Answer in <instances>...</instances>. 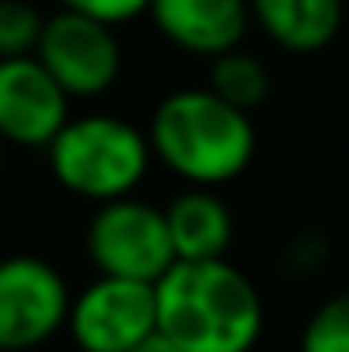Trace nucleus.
Masks as SVG:
<instances>
[{"label":"nucleus","mask_w":349,"mask_h":352,"mask_svg":"<svg viewBox=\"0 0 349 352\" xmlns=\"http://www.w3.org/2000/svg\"><path fill=\"white\" fill-rule=\"evenodd\" d=\"M154 315L180 352H255L267 333L260 285L229 258L173 263L154 281Z\"/></svg>","instance_id":"1"},{"label":"nucleus","mask_w":349,"mask_h":352,"mask_svg":"<svg viewBox=\"0 0 349 352\" xmlns=\"http://www.w3.org/2000/svg\"><path fill=\"white\" fill-rule=\"evenodd\" d=\"M151 157L184 188H214L240 180L255 162L260 135L252 113H240L207 87L169 90L147 120Z\"/></svg>","instance_id":"2"},{"label":"nucleus","mask_w":349,"mask_h":352,"mask_svg":"<svg viewBox=\"0 0 349 352\" xmlns=\"http://www.w3.org/2000/svg\"><path fill=\"white\" fill-rule=\"evenodd\" d=\"M45 162L64 191L98 206L136 195L154 157L139 124L116 113H83L68 116L64 128L49 139Z\"/></svg>","instance_id":"3"},{"label":"nucleus","mask_w":349,"mask_h":352,"mask_svg":"<svg viewBox=\"0 0 349 352\" xmlns=\"http://www.w3.org/2000/svg\"><path fill=\"white\" fill-rule=\"evenodd\" d=\"M87 258L105 278L154 285L177 263L162 206L139 195L98 203L87 221Z\"/></svg>","instance_id":"4"},{"label":"nucleus","mask_w":349,"mask_h":352,"mask_svg":"<svg viewBox=\"0 0 349 352\" xmlns=\"http://www.w3.org/2000/svg\"><path fill=\"white\" fill-rule=\"evenodd\" d=\"M34 60L53 75V82L72 102H90L116 87L124 68V49L113 27L61 8L41 23Z\"/></svg>","instance_id":"5"},{"label":"nucleus","mask_w":349,"mask_h":352,"mask_svg":"<svg viewBox=\"0 0 349 352\" xmlns=\"http://www.w3.org/2000/svg\"><path fill=\"white\" fill-rule=\"evenodd\" d=\"M72 289L41 255L0 258V352H30L53 341L68 322Z\"/></svg>","instance_id":"6"},{"label":"nucleus","mask_w":349,"mask_h":352,"mask_svg":"<svg viewBox=\"0 0 349 352\" xmlns=\"http://www.w3.org/2000/svg\"><path fill=\"white\" fill-rule=\"evenodd\" d=\"M79 352H131L158 333L154 315V285L105 278L98 274L90 285L72 296L68 322Z\"/></svg>","instance_id":"7"},{"label":"nucleus","mask_w":349,"mask_h":352,"mask_svg":"<svg viewBox=\"0 0 349 352\" xmlns=\"http://www.w3.org/2000/svg\"><path fill=\"white\" fill-rule=\"evenodd\" d=\"M72 116V98L34 56L0 60V139L4 146L45 150Z\"/></svg>","instance_id":"8"},{"label":"nucleus","mask_w":349,"mask_h":352,"mask_svg":"<svg viewBox=\"0 0 349 352\" xmlns=\"http://www.w3.org/2000/svg\"><path fill=\"white\" fill-rule=\"evenodd\" d=\"M147 15L173 49L203 60L244 45L252 30L248 0H151Z\"/></svg>","instance_id":"9"},{"label":"nucleus","mask_w":349,"mask_h":352,"mask_svg":"<svg viewBox=\"0 0 349 352\" xmlns=\"http://www.w3.org/2000/svg\"><path fill=\"white\" fill-rule=\"evenodd\" d=\"M252 27L289 56L330 49L346 27V0H248Z\"/></svg>","instance_id":"10"},{"label":"nucleus","mask_w":349,"mask_h":352,"mask_svg":"<svg viewBox=\"0 0 349 352\" xmlns=\"http://www.w3.org/2000/svg\"><path fill=\"white\" fill-rule=\"evenodd\" d=\"M165 229L177 263H199V258H229L237 217L222 191L214 188H180L162 206Z\"/></svg>","instance_id":"11"},{"label":"nucleus","mask_w":349,"mask_h":352,"mask_svg":"<svg viewBox=\"0 0 349 352\" xmlns=\"http://www.w3.org/2000/svg\"><path fill=\"white\" fill-rule=\"evenodd\" d=\"M211 94H218L222 102H229L240 113H255L260 105H267L271 87H274V75L267 68L260 53L237 45L229 53H218L207 60V82H203Z\"/></svg>","instance_id":"12"},{"label":"nucleus","mask_w":349,"mask_h":352,"mask_svg":"<svg viewBox=\"0 0 349 352\" xmlns=\"http://www.w3.org/2000/svg\"><path fill=\"white\" fill-rule=\"evenodd\" d=\"M297 352H349V289L330 292L308 311L297 333Z\"/></svg>","instance_id":"13"},{"label":"nucleus","mask_w":349,"mask_h":352,"mask_svg":"<svg viewBox=\"0 0 349 352\" xmlns=\"http://www.w3.org/2000/svg\"><path fill=\"white\" fill-rule=\"evenodd\" d=\"M45 15L30 0H0V60L34 56Z\"/></svg>","instance_id":"14"},{"label":"nucleus","mask_w":349,"mask_h":352,"mask_svg":"<svg viewBox=\"0 0 349 352\" xmlns=\"http://www.w3.org/2000/svg\"><path fill=\"white\" fill-rule=\"evenodd\" d=\"M64 12L87 15V19H98L105 27H120V23H131L139 15H147L151 0H56Z\"/></svg>","instance_id":"15"},{"label":"nucleus","mask_w":349,"mask_h":352,"mask_svg":"<svg viewBox=\"0 0 349 352\" xmlns=\"http://www.w3.org/2000/svg\"><path fill=\"white\" fill-rule=\"evenodd\" d=\"M131 352H180V349H177V345H169L165 338H158V333H154V338H147L143 345L131 349Z\"/></svg>","instance_id":"16"},{"label":"nucleus","mask_w":349,"mask_h":352,"mask_svg":"<svg viewBox=\"0 0 349 352\" xmlns=\"http://www.w3.org/2000/svg\"><path fill=\"white\" fill-rule=\"evenodd\" d=\"M0 169H4V139H0Z\"/></svg>","instance_id":"17"}]
</instances>
